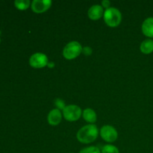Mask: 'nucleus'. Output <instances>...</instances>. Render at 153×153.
Segmentation results:
<instances>
[{"label": "nucleus", "mask_w": 153, "mask_h": 153, "mask_svg": "<svg viewBox=\"0 0 153 153\" xmlns=\"http://www.w3.org/2000/svg\"><path fill=\"white\" fill-rule=\"evenodd\" d=\"M111 2L108 1V0H104V1H102V4L104 7H106V8H108V7L110 6Z\"/></svg>", "instance_id": "a211bd4d"}, {"label": "nucleus", "mask_w": 153, "mask_h": 153, "mask_svg": "<svg viewBox=\"0 0 153 153\" xmlns=\"http://www.w3.org/2000/svg\"><path fill=\"white\" fill-rule=\"evenodd\" d=\"M98 128L94 125H87L79 130L76 137L82 143H90L94 142L98 137Z\"/></svg>", "instance_id": "f257e3e1"}, {"label": "nucleus", "mask_w": 153, "mask_h": 153, "mask_svg": "<svg viewBox=\"0 0 153 153\" xmlns=\"http://www.w3.org/2000/svg\"><path fill=\"white\" fill-rule=\"evenodd\" d=\"M100 135L105 141L111 143L115 141L118 137L117 130L113 126L109 125L103 126L100 130Z\"/></svg>", "instance_id": "423d86ee"}, {"label": "nucleus", "mask_w": 153, "mask_h": 153, "mask_svg": "<svg viewBox=\"0 0 153 153\" xmlns=\"http://www.w3.org/2000/svg\"><path fill=\"white\" fill-rule=\"evenodd\" d=\"M55 104L59 109H63L64 110V108L66 107L64 102L62 100H61V99H56L55 100Z\"/></svg>", "instance_id": "dca6fc26"}, {"label": "nucleus", "mask_w": 153, "mask_h": 153, "mask_svg": "<svg viewBox=\"0 0 153 153\" xmlns=\"http://www.w3.org/2000/svg\"><path fill=\"white\" fill-rule=\"evenodd\" d=\"M83 118L88 123H94L97 121V114L91 108H86L83 111Z\"/></svg>", "instance_id": "f8f14e48"}, {"label": "nucleus", "mask_w": 153, "mask_h": 153, "mask_svg": "<svg viewBox=\"0 0 153 153\" xmlns=\"http://www.w3.org/2000/svg\"><path fill=\"white\" fill-rule=\"evenodd\" d=\"M82 47L77 41H71L67 43L63 50V55L67 60H72L77 58L82 52Z\"/></svg>", "instance_id": "7ed1b4c3"}, {"label": "nucleus", "mask_w": 153, "mask_h": 153, "mask_svg": "<svg viewBox=\"0 0 153 153\" xmlns=\"http://www.w3.org/2000/svg\"><path fill=\"white\" fill-rule=\"evenodd\" d=\"M102 153H120L119 149L113 145H105L102 149Z\"/></svg>", "instance_id": "4468645a"}, {"label": "nucleus", "mask_w": 153, "mask_h": 153, "mask_svg": "<svg viewBox=\"0 0 153 153\" xmlns=\"http://www.w3.org/2000/svg\"><path fill=\"white\" fill-rule=\"evenodd\" d=\"M14 4L16 8L19 10H26L30 6L29 0H16Z\"/></svg>", "instance_id": "ddd939ff"}, {"label": "nucleus", "mask_w": 153, "mask_h": 153, "mask_svg": "<svg viewBox=\"0 0 153 153\" xmlns=\"http://www.w3.org/2000/svg\"><path fill=\"white\" fill-rule=\"evenodd\" d=\"M48 64V58L45 54L37 52L33 54L29 59V64L34 68H43Z\"/></svg>", "instance_id": "39448f33"}, {"label": "nucleus", "mask_w": 153, "mask_h": 153, "mask_svg": "<svg viewBox=\"0 0 153 153\" xmlns=\"http://www.w3.org/2000/svg\"><path fill=\"white\" fill-rule=\"evenodd\" d=\"M140 49L143 54H151L153 52V40L152 39H146L143 40L140 44Z\"/></svg>", "instance_id": "9b49d317"}, {"label": "nucleus", "mask_w": 153, "mask_h": 153, "mask_svg": "<svg viewBox=\"0 0 153 153\" xmlns=\"http://www.w3.org/2000/svg\"><path fill=\"white\" fill-rule=\"evenodd\" d=\"M51 4L50 0H34L31 3V9L34 13H44L51 7Z\"/></svg>", "instance_id": "0eeeda50"}, {"label": "nucleus", "mask_w": 153, "mask_h": 153, "mask_svg": "<svg viewBox=\"0 0 153 153\" xmlns=\"http://www.w3.org/2000/svg\"><path fill=\"white\" fill-rule=\"evenodd\" d=\"M79 153H101V152L97 146H89L82 149Z\"/></svg>", "instance_id": "2eb2a0df"}, {"label": "nucleus", "mask_w": 153, "mask_h": 153, "mask_svg": "<svg viewBox=\"0 0 153 153\" xmlns=\"http://www.w3.org/2000/svg\"><path fill=\"white\" fill-rule=\"evenodd\" d=\"M82 51H83L84 54L86 55H90L91 53H92V49H91L90 47H88V46L84 47L83 49H82Z\"/></svg>", "instance_id": "f3484780"}, {"label": "nucleus", "mask_w": 153, "mask_h": 153, "mask_svg": "<svg viewBox=\"0 0 153 153\" xmlns=\"http://www.w3.org/2000/svg\"><path fill=\"white\" fill-rule=\"evenodd\" d=\"M142 32L148 37H153V17L146 18L142 24Z\"/></svg>", "instance_id": "9d476101"}, {"label": "nucleus", "mask_w": 153, "mask_h": 153, "mask_svg": "<svg viewBox=\"0 0 153 153\" xmlns=\"http://www.w3.org/2000/svg\"><path fill=\"white\" fill-rule=\"evenodd\" d=\"M64 117L70 122L76 121L80 118L82 115V109L79 106L76 105H70L64 108L63 110Z\"/></svg>", "instance_id": "20e7f679"}, {"label": "nucleus", "mask_w": 153, "mask_h": 153, "mask_svg": "<svg viewBox=\"0 0 153 153\" xmlns=\"http://www.w3.org/2000/svg\"><path fill=\"white\" fill-rule=\"evenodd\" d=\"M103 14H104L103 8L100 4L92 5L88 10V16L92 20H97L100 19Z\"/></svg>", "instance_id": "6e6552de"}, {"label": "nucleus", "mask_w": 153, "mask_h": 153, "mask_svg": "<svg viewBox=\"0 0 153 153\" xmlns=\"http://www.w3.org/2000/svg\"><path fill=\"white\" fill-rule=\"evenodd\" d=\"M104 20L108 26H118L122 20L120 11L115 7H108L104 12Z\"/></svg>", "instance_id": "f03ea898"}, {"label": "nucleus", "mask_w": 153, "mask_h": 153, "mask_svg": "<svg viewBox=\"0 0 153 153\" xmlns=\"http://www.w3.org/2000/svg\"><path fill=\"white\" fill-rule=\"evenodd\" d=\"M62 115L59 109H53L48 114V122L51 126H58L61 123Z\"/></svg>", "instance_id": "1a4fd4ad"}]
</instances>
